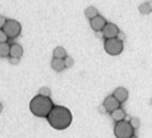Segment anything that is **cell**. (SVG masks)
Instances as JSON below:
<instances>
[{
  "mask_svg": "<svg viewBox=\"0 0 152 138\" xmlns=\"http://www.w3.org/2000/svg\"><path fill=\"white\" fill-rule=\"evenodd\" d=\"M48 123L56 130L62 131L67 129L72 122V114L65 106L54 105L47 117Z\"/></svg>",
  "mask_w": 152,
  "mask_h": 138,
  "instance_id": "1",
  "label": "cell"
},
{
  "mask_svg": "<svg viewBox=\"0 0 152 138\" xmlns=\"http://www.w3.org/2000/svg\"><path fill=\"white\" fill-rule=\"evenodd\" d=\"M29 107H30L31 113L34 116L39 117V118H47L52 108L54 107V104L50 97L37 95L30 101Z\"/></svg>",
  "mask_w": 152,
  "mask_h": 138,
  "instance_id": "2",
  "label": "cell"
},
{
  "mask_svg": "<svg viewBox=\"0 0 152 138\" xmlns=\"http://www.w3.org/2000/svg\"><path fill=\"white\" fill-rule=\"evenodd\" d=\"M114 135L116 138H130L134 135V129L132 128L129 121H119L115 123Z\"/></svg>",
  "mask_w": 152,
  "mask_h": 138,
  "instance_id": "3",
  "label": "cell"
},
{
  "mask_svg": "<svg viewBox=\"0 0 152 138\" xmlns=\"http://www.w3.org/2000/svg\"><path fill=\"white\" fill-rule=\"evenodd\" d=\"M104 50L110 55H119L124 50V42L120 38H110L104 40Z\"/></svg>",
  "mask_w": 152,
  "mask_h": 138,
  "instance_id": "4",
  "label": "cell"
},
{
  "mask_svg": "<svg viewBox=\"0 0 152 138\" xmlns=\"http://www.w3.org/2000/svg\"><path fill=\"white\" fill-rule=\"evenodd\" d=\"M3 32L7 34L9 39L17 38L21 33V26L15 19H8L5 23L4 27L2 28Z\"/></svg>",
  "mask_w": 152,
  "mask_h": 138,
  "instance_id": "5",
  "label": "cell"
},
{
  "mask_svg": "<svg viewBox=\"0 0 152 138\" xmlns=\"http://www.w3.org/2000/svg\"><path fill=\"white\" fill-rule=\"evenodd\" d=\"M101 33H102V36L105 39H110V38L118 37V35L120 34V31H119V28L117 27L115 23H107Z\"/></svg>",
  "mask_w": 152,
  "mask_h": 138,
  "instance_id": "6",
  "label": "cell"
},
{
  "mask_svg": "<svg viewBox=\"0 0 152 138\" xmlns=\"http://www.w3.org/2000/svg\"><path fill=\"white\" fill-rule=\"evenodd\" d=\"M102 105L104 106L105 110H107V113H113L114 110H116L117 108L120 107V102L115 98L114 96H107V98L104 99L103 101V104Z\"/></svg>",
  "mask_w": 152,
  "mask_h": 138,
  "instance_id": "7",
  "label": "cell"
},
{
  "mask_svg": "<svg viewBox=\"0 0 152 138\" xmlns=\"http://www.w3.org/2000/svg\"><path fill=\"white\" fill-rule=\"evenodd\" d=\"M89 23H91V29L95 31V32H102V30L104 29V27L107 26V20L103 16L101 15H98L96 16L95 18L89 20Z\"/></svg>",
  "mask_w": 152,
  "mask_h": 138,
  "instance_id": "8",
  "label": "cell"
},
{
  "mask_svg": "<svg viewBox=\"0 0 152 138\" xmlns=\"http://www.w3.org/2000/svg\"><path fill=\"white\" fill-rule=\"evenodd\" d=\"M113 96H114L115 98L119 101L120 103H124L129 98V93H128V91L124 87H118L114 91Z\"/></svg>",
  "mask_w": 152,
  "mask_h": 138,
  "instance_id": "9",
  "label": "cell"
},
{
  "mask_svg": "<svg viewBox=\"0 0 152 138\" xmlns=\"http://www.w3.org/2000/svg\"><path fill=\"white\" fill-rule=\"evenodd\" d=\"M23 54V49L19 44H11V51H10V58H20Z\"/></svg>",
  "mask_w": 152,
  "mask_h": 138,
  "instance_id": "10",
  "label": "cell"
},
{
  "mask_svg": "<svg viewBox=\"0 0 152 138\" xmlns=\"http://www.w3.org/2000/svg\"><path fill=\"white\" fill-rule=\"evenodd\" d=\"M51 67H52V69H53L54 71H56V72H61V71H63L66 68L65 61H64L63 58H53L52 61H51Z\"/></svg>",
  "mask_w": 152,
  "mask_h": 138,
  "instance_id": "11",
  "label": "cell"
},
{
  "mask_svg": "<svg viewBox=\"0 0 152 138\" xmlns=\"http://www.w3.org/2000/svg\"><path fill=\"white\" fill-rule=\"evenodd\" d=\"M112 119L115 121V122H119V121L124 120L126 118V112H124L122 108H117L116 110H114L113 113H111Z\"/></svg>",
  "mask_w": 152,
  "mask_h": 138,
  "instance_id": "12",
  "label": "cell"
},
{
  "mask_svg": "<svg viewBox=\"0 0 152 138\" xmlns=\"http://www.w3.org/2000/svg\"><path fill=\"white\" fill-rule=\"evenodd\" d=\"M11 45L8 43L0 44V58H10Z\"/></svg>",
  "mask_w": 152,
  "mask_h": 138,
  "instance_id": "13",
  "label": "cell"
},
{
  "mask_svg": "<svg viewBox=\"0 0 152 138\" xmlns=\"http://www.w3.org/2000/svg\"><path fill=\"white\" fill-rule=\"evenodd\" d=\"M66 56H68L67 55V52H66V50L64 49L63 47H56L54 48L53 50V58H63V60H65Z\"/></svg>",
  "mask_w": 152,
  "mask_h": 138,
  "instance_id": "14",
  "label": "cell"
},
{
  "mask_svg": "<svg viewBox=\"0 0 152 138\" xmlns=\"http://www.w3.org/2000/svg\"><path fill=\"white\" fill-rule=\"evenodd\" d=\"M84 13H85V16H86L89 20L93 19V18H95L96 16L99 15L98 10H97L95 7H88V8H86L85 9V11H84Z\"/></svg>",
  "mask_w": 152,
  "mask_h": 138,
  "instance_id": "15",
  "label": "cell"
},
{
  "mask_svg": "<svg viewBox=\"0 0 152 138\" xmlns=\"http://www.w3.org/2000/svg\"><path fill=\"white\" fill-rule=\"evenodd\" d=\"M138 11H140V14H142V15H148V14L151 13V9H150L148 2L140 4V7H138Z\"/></svg>",
  "mask_w": 152,
  "mask_h": 138,
  "instance_id": "16",
  "label": "cell"
},
{
  "mask_svg": "<svg viewBox=\"0 0 152 138\" xmlns=\"http://www.w3.org/2000/svg\"><path fill=\"white\" fill-rule=\"evenodd\" d=\"M130 124L132 126V128L134 129V130H136V129L140 128V120L138 118H136V117H133V118L130 119Z\"/></svg>",
  "mask_w": 152,
  "mask_h": 138,
  "instance_id": "17",
  "label": "cell"
},
{
  "mask_svg": "<svg viewBox=\"0 0 152 138\" xmlns=\"http://www.w3.org/2000/svg\"><path fill=\"white\" fill-rule=\"evenodd\" d=\"M38 95H42V96H45V97H50L51 95V91L48 87H42L38 91Z\"/></svg>",
  "mask_w": 152,
  "mask_h": 138,
  "instance_id": "18",
  "label": "cell"
},
{
  "mask_svg": "<svg viewBox=\"0 0 152 138\" xmlns=\"http://www.w3.org/2000/svg\"><path fill=\"white\" fill-rule=\"evenodd\" d=\"M65 65H66V68H70V67H72L74 66V58H70V56H66L65 58Z\"/></svg>",
  "mask_w": 152,
  "mask_h": 138,
  "instance_id": "19",
  "label": "cell"
},
{
  "mask_svg": "<svg viewBox=\"0 0 152 138\" xmlns=\"http://www.w3.org/2000/svg\"><path fill=\"white\" fill-rule=\"evenodd\" d=\"M8 39H9V37L7 36V34L3 32L2 29H0V44L8 43Z\"/></svg>",
  "mask_w": 152,
  "mask_h": 138,
  "instance_id": "20",
  "label": "cell"
},
{
  "mask_svg": "<svg viewBox=\"0 0 152 138\" xmlns=\"http://www.w3.org/2000/svg\"><path fill=\"white\" fill-rule=\"evenodd\" d=\"M9 62H10L12 65H18L19 63V58H9Z\"/></svg>",
  "mask_w": 152,
  "mask_h": 138,
  "instance_id": "21",
  "label": "cell"
},
{
  "mask_svg": "<svg viewBox=\"0 0 152 138\" xmlns=\"http://www.w3.org/2000/svg\"><path fill=\"white\" fill-rule=\"evenodd\" d=\"M7 20H8V19H5V17H3V16L0 15V29H2V28L4 27L5 23H7Z\"/></svg>",
  "mask_w": 152,
  "mask_h": 138,
  "instance_id": "22",
  "label": "cell"
},
{
  "mask_svg": "<svg viewBox=\"0 0 152 138\" xmlns=\"http://www.w3.org/2000/svg\"><path fill=\"white\" fill-rule=\"evenodd\" d=\"M148 4H149L150 9H151V11H152V0H151V1H149V2H148Z\"/></svg>",
  "mask_w": 152,
  "mask_h": 138,
  "instance_id": "23",
  "label": "cell"
},
{
  "mask_svg": "<svg viewBox=\"0 0 152 138\" xmlns=\"http://www.w3.org/2000/svg\"><path fill=\"white\" fill-rule=\"evenodd\" d=\"M2 110H3V106H2V104H1V103H0V113H1V112H2Z\"/></svg>",
  "mask_w": 152,
  "mask_h": 138,
  "instance_id": "24",
  "label": "cell"
},
{
  "mask_svg": "<svg viewBox=\"0 0 152 138\" xmlns=\"http://www.w3.org/2000/svg\"><path fill=\"white\" fill-rule=\"evenodd\" d=\"M130 138H137V137H136V136H134V135H133V136H132V137H130Z\"/></svg>",
  "mask_w": 152,
  "mask_h": 138,
  "instance_id": "25",
  "label": "cell"
}]
</instances>
